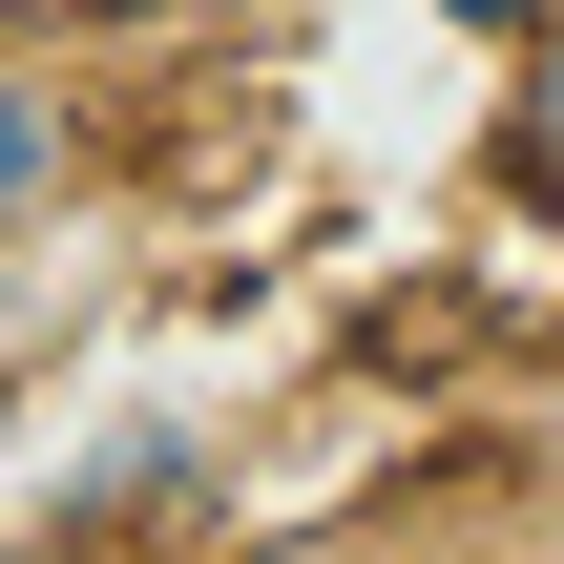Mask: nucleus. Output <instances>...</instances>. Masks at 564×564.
Returning a JSON list of instances; mask_svg holds the SVG:
<instances>
[{
	"instance_id": "obj_1",
	"label": "nucleus",
	"mask_w": 564,
	"mask_h": 564,
	"mask_svg": "<svg viewBox=\"0 0 564 564\" xmlns=\"http://www.w3.org/2000/svg\"><path fill=\"white\" fill-rule=\"evenodd\" d=\"M63 188H84V126H63V84H42V63H0V251H21Z\"/></svg>"
},
{
	"instance_id": "obj_2",
	"label": "nucleus",
	"mask_w": 564,
	"mask_h": 564,
	"mask_svg": "<svg viewBox=\"0 0 564 564\" xmlns=\"http://www.w3.org/2000/svg\"><path fill=\"white\" fill-rule=\"evenodd\" d=\"M544 167H564V63H544Z\"/></svg>"
}]
</instances>
